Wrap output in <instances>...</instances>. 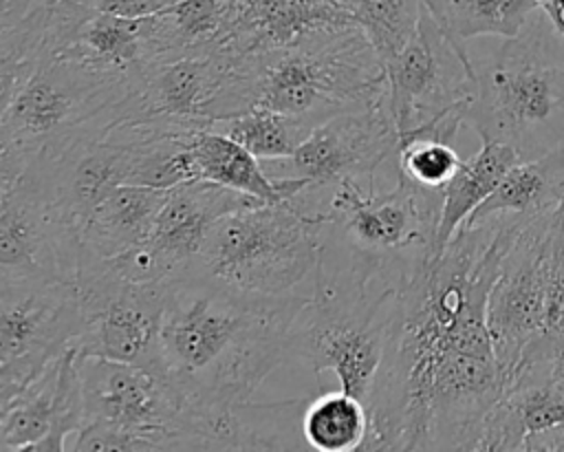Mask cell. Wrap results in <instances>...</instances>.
Segmentation results:
<instances>
[{
  "label": "cell",
  "instance_id": "obj_12",
  "mask_svg": "<svg viewBox=\"0 0 564 452\" xmlns=\"http://www.w3.org/2000/svg\"><path fill=\"white\" fill-rule=\"evenodd\" d=\"M84 331L70 282H0V403L18 395Z\"/></svg>",
  "mask_w": 564,
  "mask_h": 452
},
{
  "label": "cell",
  "instance_id": "obj_33",
  "mask_svg": "<svg viewBox=\"0 0 564 452\" xmlns=\"http://www.w3.org/2000/svg\"><path fill=\"white\" fill-rule=\"evenodd\" d=\"M538 4L553 24L555 33L564 40V0H538Z\"/></svg>",
  "mask_w": 564,
  "mask_h": 452
},
{
  "label": "cell",
  "instance_id": "obj_31",
  "mask_svg": "<svg viewBox=\"0 0 564 452\" xmlns=\"http://www.w3.org/2000/svg\"><path fill=\"white\" fill-rule=\"evenodd\" d=\"M95 9L123 18H145L163 11L176 0H90Z\"/></svg>",
  "mask_w": 564,
  "mask_h": 452
},
{
  "label": "cell",
  "instance_id": "obj_8",
  "mask_svg": "<svg viewBox=\"0 0 564 452\" xmlns=\"http://www.w3.org/2000/svg\"><path fill=\"white\" fill-rule=\"evenodd\" d=\"M443 190L397 176L390 192L341 181L328 192L326 232L348 251L372 262L399 291L436 258Z\"/></svg>",
  "mask_w": 564,
  "mask_h": 452
},
{
  "label": "cell",
  "instance_id": "obj_26",
  "mask_svg": "<svg viewBox=\"0 0 564 452\" xmlns=\"http://www.w3.org/2000/svg\"><path fill=\"white\" fill-rule=\"evenodd\" d=\"M62 357L51 362L31 384L0 403V450H35L51 430Z\"/></svg>",
  "mask_w": 564,
  "mask_h": 452
},
{
  "label": "cell",
  "instance_id": "obj_28",
  "mask_svg": "<svg viewBox=\"0 0 564 452\" xmlns=\"http://www.w3.org/2000/svg\"><path fill=\"white\" fill-rule=\"evenodd\" d=\"M212 130H218L231 137L258 159L284 161L308 137L313 126H308L297 117H291L264 106H253L240 115L216 121Z\"/></svg>",
  "mask_w": 564,
  "mask_h": 452
},
{
  "label": "cell",
  "instance_id": "obj_29",
  "mask_svg": "<svg viewBox=\"0 0 564 452\" xmlns=\"http://www.w3.org/2000/svg\"><path fill=\"white\" fill-rule=\"evenodd\" d=\"M540 9L538 0H449V31L458 42L478 35L516 37Z\"/></svg>",
  "mask_w": 564,
  "mask_h": 452
},
{
  "label": "cell",
  "instance_id": "obj_17",
  "mask_svg": "<svg viewBox=\"0 0 564 452\" xmlns=\"http://www.w3.org/2000/svg\"><path fill=\"white\" fill-rule=\"evenodd\" d=\"M357 24L341 0H236L218 44L234 55H260L313 35Z\"/></svg>",
  "mask_w": 564,
  "mask_h": 452
},
{
  "label": "cell",
  "instance_id": "obj_18",
  "mask_svg": "<svg viewBox=\"0 0 564 452\" xmlns=\"http://www.w3.org/2000/svg\"><path fill=\"white\" fill-rule=\"evenodd\" d=\"M308 399H249L220 410L189 408V450H311L302 434Z\"/></svg>",
  "mask_w": 564,
  "mask_h": 452
},
{
  "label": "cell",
  "instance_id": "obj_30",
  "mask_svg": "<svg viewBox=\"0 0 564 452\" xmlns=\"http://www.w3.org/2000/svg\"><path fill=\"white\" fill-rule=\"evenodd\" d=\"M383 64L412 37L421 18V0H344Z\"/></svg>",
  "mask_w": 564,
  "mask_h": 452
},
{
  "label": "cell",
  "instance_id": "obj_16",
  "mask_svg": "<svg viewBox=\"0 0 564 452\" xmlns=\"http://www.w3.org/2000/svg\"><path fill=\"white\" fill-rule=\"evenodd\" d=\"M399 132L386 97L364 110L341 112L317 123L297 150L284 159L291 174L313 190H333L341 181L375 187L377 168L397 157Z\"/></svg>",
  "mask_w": 564,
  "mask_h": 452
},
{
  "label": "cell",
  "instance_id": "obj_14",
  "mask_svg": "<svg viewBox=\"0 0 564 452\" xmlns=\"http://www.w3.org/2000/svg\"><path fill=\"white\" fill-rule=\"evenodd\" d=\"M386 104L403 134L454 110L469 108L476 90V66L465 44L449 37L421 4L416 31L386 62Z\"/></svg>",
  "mask_w": 564,
  "mask_h": 452
},
{
  "label": "cell",
  "instance_id": "obj_13",
  "mask_svg": "<svg viewBox=\"0 0 564 452\" xmlns=\"http://www.w3.org/2000/svg\"><path fill=\"white\" fill-rule=\"evenodd\" d=\"M79 256V227L57 207L31 163L0 185V282L75 284Z\"/></svg>",
  "mask_w": 564,
  "mask_h": 452
},
{
  "label": "cell",
  "instance_id": "obj_22",
  "mask_svg": "<svg viewBox=\"0 0 564 452\" xmlns=\"http://www.w3.org/2000/svg\"><path fill=\"white\" fill-rule=\"evenodd\" d=\"M198 179L245 192L267 203L293 201L311 183L297 176H269L260 168V159L231 137L218 130H200L189 141Z\"/></svg>",
  "mask_w": 564,
  "mask_h": 452
},
{
  "label": "cell",
  "instance_id": "obj_32",
  "mask_svg": "<svg viewBox=\"0 0 564 452\" xmlns=\"http://www.w3.org/2000/svg\"><path fill=\"white\" fill-rule=\"evenodd\" d=\"M524 450H527V452H538V450H544V452L562 450V452H564V426H557V428H551V430H544V432L529 434V437L524 439Z\"/></svg>",
  "mask_w": 564,
  "mask_h": 452
},
{
  "label": "cell",
  "instance_id": "obj_15",
  "mask_svg": "<svg viewBox=\"0 0 564 452\" xmlns=\"http://www.w3.org/2000/svg\"><path fill=\"white\" fill-rule=\"evenodd\" d=\"M258 203L267 201L203 179L174 185L150 236L108 262L121 278L137 284L174 280L185 271L209 229L223 216Z\"/></svg>",
  "mask_w": 564,
  "mask_h": 452
},
{
  "label": "cell",
  "instance_id": "obj_25",
  "mask_svg": "<svg viewBox=\"0 0 564 452\" xmlns=\"http://www.w3.org/2000/svg\"><path fill=\"white\" fill-rule=\"evenodd\" d=\"M53 0H37L24 15L0 24V101L7 104L51 51Z\"/></svg>",
  "mask_w": 564,
  "mask_h": 452
},
{
  "label": "cell",
  "instance_id": "obj_2",
  "mask_svg": "<svg viewBox=\"0 0 564 452\" xmlns=\"http://www.w3.org/2000/svg\"><path fill=\"white\" fill-rule=\"evenodd\" d=\"M304 302L258 304L192 276L174 278L161 322L163 375L194 410L249 401L289 359V326Z\"/></svg>",
  "mask_w": 564,
  "mask_h": 452
},
{
  "label": "cell",
  "instance_id": "obj_9",
  "mask_svg": "<svg viewBox=\"0 0 564 452\" xmlns=\"http://www.w3.org/2000/svg\"><path fill=\"white\" fill-rule=\"evenodd\" d=\"M77 366L84 426L70 450H185L187 403L163 373L79 355Z\"/></svg>",
  "mask_w": 564,
  "mask_h": 452
},
{
  "label": "cell",
  "instance_id": "obj_27",
  "mask_svg": "<svg viewBox=\"0 0 564 452\" xmlns=\"http://www.w3.org/2000/svg\"><path fill=\"white\" fill-rule=\"evenodd\" d=\"M236 0H176L154 13L156 57L216 44Z\"/></svg>",
  "mask_w": 564,
  "mask_h": 452
},
{
  "label": "cell",
  "instance_id": "obj_23",
  "mask_svg": "<svg viewBox=\"0 0 564 452\" xmlns=\"http://www.w3.org/2000/svg\"><path fill=\"white\" fill-rule=\"evenodd\" d=\"M520 152L502 141H482L480 150L465 159L443 187V207L436 236V258L469 218V214L498 187L505 174L520 163Z\"/></svg>",
  "mask_w": 564,
  "mask_h": 452
},
{
  "label": "cell",
  "instance_id": "obj_7",
  "mask_svg": "<svg viewBox=\"0 0 564 452\" xmlns=\"http://www.w3.org/2000/svg\"><path fill=\"white\" fill-rule=\"evenodd\" d=\"M555 29L538 9L516 37L476 68L467 123L480 141L513 146L522 161L546 152L542 137L564 112V66L553 60Z\"/></svg>",
  "mask_w": 564,
  "mask_h": 452
},
{
  "label": "cell",
  "instance_id": "obj_6",
  "mask_svg": "<svg viewBox=\"0 0 564 452\" xmlns=\"http://www.w3.org/2000/svg\"><path fill=\"white\" fill-rule=\"evenodd\" d=\"M132 84L126 77L48 53L0 106V185L40 154H55L86 132L108 134Z\"/></svg>",
  "mask_w": 564,
  "mask_h": 452
},
{
  "label": "cell",
  "instance_id": "obj_3",
  "mask_svg": "<svg viewBox=\"0 0 564 452\" xmlns=\"http://www.w3.org/2000/svg\"><path fill=\"white\" fill-rule=\"evenodd\" d=\"M397 298L399 289L388 284L372 262L348 251L324 229L313 293L289 326V359H300L313 373L330 370L344 392L368 406Z\"/></svg>",
  "mask_w": 564,
  "mask_h": 452
},
{
  "label": "cell",
  "instance_id": "obj_24",
  "mask_svg": "<svg viewBox=\"0 0 564 452\" xmlns=\"http://www.w3.org/2000/svg\"><path fill=\"white\" fill-rule=\"evenodd\" d=\"M302 434L317 452H364L370 437L368 406L344 390L311 397L302 412Z\"/></svg>",
  "mask_w": 564,
  "mask_h": 452
},
{
  "label": "cell",
  "instance_id": "obj_21",
  "mask_svg": "<svg viewBox=\"0 0 564 452\" xmlns=\"http://www.w3.org/2000/svg\"><path fill=\"white\" fill-rule=\"evenodd\" d=\"M564 203V139L540 157L516 163L498 187L469 214L465 227L489 218L513 216L531 220ZM460 225V227H463Z\"/></svg>",
  "mask_w": 564,
  "mask_h": 452
},
{
  "label": "cell",
  "instance_id": "obj_20",
  "mask_svg": "<svg viewBox=\"0 0 564 452\" xmlns=\"http://www.w3.org/2000/svg\"><path fill=\"white\" fill-rule=\"evenodd\" d=\"M167 187L123 183L115 187L79 229V260H110L143 243L165 201Z\"/></svg>",
  "mask_w": 564,
  "mask_h": 452
},
{
  "label": "cell",
  "instance_id": "obj_10",
  "mask_svg": "<svg viewBox=\"0 0 564 452\" xmlns=\"http://www.w3.org/2000/svg\"><path fill=\"white\" fill-rule=\"evenodd\" d=\"M562 282L564 203L516 232L487 298V329L505 388L524 348L540 335L549 298Z\"/></svg>",
  "mask_w": 564,
  "mask_h": 452
},
{
  "label": "cell",
  "instance_id": "obj_34",
  "mask_svg": "<svg viewBox=\"0 0 564 452\" xmlns=\"http://www.w3.org/2000/svg\"><path fill=\"white\" fill-rule=\"evenodd\" d=\"M341 2H344V0H341Z\"/></svg>",
  "mask_w": 564,
  "mask_h": 452
},
{
  "label": "cell",
  "instance_id": "obj_5",
  "mask_svg": "<svg viewBox=\"0 0 564 452\" xmlns=\"http://www.w3.org/2000/svg\"><path fill=\"white\" fill-rule=\"evenodd\" d=\"M249 99L317 126L364 110L386 97V64L359 24L313 35L300 44L245 55Z\"/></svg>",
  "mask_w": 564,
  "mask_h": 452
},
{
  "label": "cell",
  "instance_id": "obj_4",
  "mask_svg": "<svg viewBox=\"0 0 564 452\" xmlns=\"http://www.w3.org/2000/svg\"><path fill=\"white\" fill-rule=\"evenodd\" d=\"M324 227L326 212L295 198L231 212L209 229L181 276L258 304L308 300Z\"/></svg>",
  "mask_w": 564,
  "mask_h": 452
},
{
  "label": "cell",
  "instance_id": "obj_1",
  "mask_svg": "<svg viewBox=\"0 0 564 452\" xmlns=\"http://www.w3.org/2000/svg\"><path fill=\"white\" fill-rule=\"evenodd\" d=\"M498 216L460 227L397 298L368 401V450H474L505 392L487 298L522 227Z\"/></svg>",
  "mask_w": 564,
  "mask_h": 452
},
{
  "label": "cell",
  "instance_id": "obj_19",
  "mask_svg": "<svg viewBox=\"0 0 564 452\" xmlns=\"http://www.w3.org/2000/svg\"><path fill=\"white\" fill-rule=\"evenodd\" d=\"M51 53L134 84L139 73L156 57L154 15L123 18L93 9Z\"/></svg>",
  "mask_w": 564,
  "mask_h": 452
},
{
  "label": "cell",
  "instance_id": "obj_11",
  "mask_svg": "<svg viewBox=\"0 0 564 452\" xmlns=\"http://www.w3.org/2000/svg\"><path fill=\"white\" fill-rule=\"evenodd\" d=\"M170 282L137 284L121 278L108 260H79L75 287L84 331L75 342L77 355L163 373L161 322Z\"/></svg>",
  "mask_w": 564,
  "mask_h": 452
}]
</instances>
